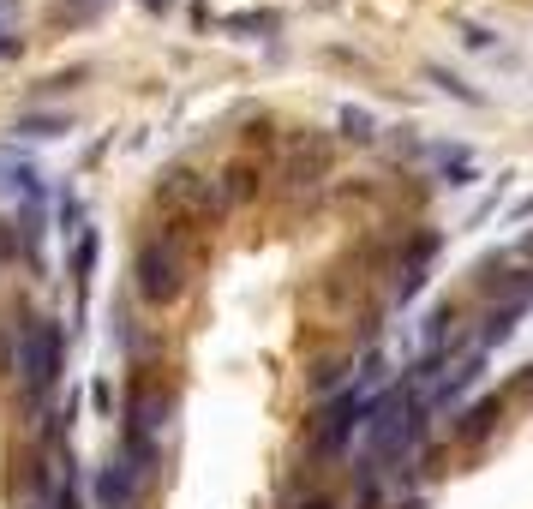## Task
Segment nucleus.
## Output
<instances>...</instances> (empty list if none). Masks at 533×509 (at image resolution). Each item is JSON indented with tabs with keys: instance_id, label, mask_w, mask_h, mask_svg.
<instances>
[{
	"instance_id": "obj_10",
	"label": "nucleus",
	"mask_w": 533,
	"mask_h": 509,
	"mask_svg": "<svg viewBox=\"0 0 533 509\" xmlns=\"http://www.w3.org/2000/svg\"><path fill=\"white\" fill-rule=\"evenodd\" d=\"M18 132H24V138H60V132H66V114H24Z\"/></svg>"
},
{
	"instance_id": "obj_11",
	"label": "nucleus",
	"mask_w": 533,
	"mask_h": 509,
	"mask_svg": "<svg viewBox=\"0 0 533 509\" xmlns=\"http://www.w3.org/2000/svg\"><path fill=\"white\" fill-rule=\"evenodd\" d=\"M432 84H444V90H450V96H462V102H468V108H480V102H486V96H480V90H468V84H462V78H456V72H444V66H432Z\"/></svg>"
},
{
	"instance_id": "obj_14",
	"label": "nucleus",
	"mask_w": 533,
	"mask_h": 509,
	"mask_svg": "<svg viewBox=\"0 0 533 509\" xmlns=\"http://www.w3.org/2000/svg\"><path fill=\"white\" fill-rule=\"evenodd\" d=\"M12 54H18V36H12V30H0V60H12Z\"/></svg>"
},
{
	"instance_id": "obj_15",
	"label": "nucleus",
	"mask_w": 533,
	"mask_h": 509,
	"mask_svg": "<svg viewBox=\"0 0 533 509\" xmlns=\"http://www.w3.org/2000/svg\"><path fill=\"white\" fill-rule=\"evenodd\" d=\"M528 216H533V192L522 198V204H516V222H528Z\"/></svg>"
},
{
	"instance_id": "obj_2",
	"label": "nucleus",
	"mask_w": 533,
	"mask_h": 509,
	"mask_svg": "<svg viewBox=\"0 0 533 509\" xmlns=\"http://www.w3.org/2000/svg\"><path fill=\"white\" fill-rule=\"evenodd\" d=\"M132 282H138V294H144L150 306L180 300V288H186V246H180L174 234H150V240H138Z\"/></svg>"
},
{
	"instance_id": "obj_13",
	"label": "nucleus",
	"mask_w": 533,
	"mask_h": 509,
	"mask_svg": "<svg viewBox=\"0 0 533 509\" xmlns=\"http://www.w3.org/2000/svg\"><path fill=\"white\" fill-rule=\"evenodd\" d=\"M492 42H498V36H492L486 24H468V48H492Z\"/></svg>"
},
{
	"instance_id": "obj_7",
	"label": "nucleus",
	"mask_w": 533,
	"mask_h": 509,
	"mask_svg": "<svg viewBox=\"0 0 533 509\" xmlns=\"http://www.w3.org/2000/svg\"><path fill=\"white\" fill-rule=\"evenodd\" d=\"M528 306H533V300H504V306H498V312L486 318V330L474 336V348H480V354H492V348H504V342L516 336V324L528 318Z\"/></svg>"
},
{
	"instance_id": "obj_8",
	"label": "nucleus",
	"mask_w": 533,
	"mask_h": 509,
	"mask_svg": "<svg viewBox=\"0 0 533 509\" xmlns=\"http://www.w3.org/2000/svg\"><path fill=\"white\" fill-rule=\"evenodd\" d=\"M498 414H504V396H486V402H474V408L462 414V426H456V432H462L468 444H480V438L492 432V420H498Z\"/></svg>"
},
{
	"instance_id": "obj_12",
	"label": "nucleus",
	"mask_w": 533,
	"mask_h": 509,
	"mask_svg": "<svg viewBox=\"0 0 533 509\" xmlns=\"http://www.w3.org/2000/svg\"><path fill=\"white\" fill-rule=\"evenodd\" d=\"M342 132L366 144V138H372V114H366V108H342Z\"/></svg>"
},
{
	"instance_id": "obj_16",
	"label": "nucleus",
	"mask_w": 533,
	"mask_h": 509,
	"mask_svg": "<svg viewBox=\"0 0 533 509\" xmlns=\"http://www.w3.org/2000/svg\"><path fill=\"white\" fill-rule=\"evenodd\" d=\"M300 509H336V504H324V498H306V504H300Z\"/></svg>"
},
{
	"instance_id": "obj_1",
	"label": "nucleus",
	"mask_w": 533,
	"mask_h": 509,
	"mask_svg": "<svg viewBox=\"0 0 533 509\" xmlns=\"http://www.w3.org/2000/svg\"><path fill=\"white\" fill-rule=\"evenodd\" d=\"M60 372H66V336L54 318L42 312H18V336H12V378H18V396L30 414L48 408V396L60 390Z\"/></svg>"
},
{
	"instance_id": "obj_4",
	"label": "nucleus",
	"mask_w": 533,
	"mask_h": 509,
	"mask_svg": "<svg viewBox=\"0 0 533 509\" xmlns=\"http://www.w3.org/2000/svg\"><path fill=\"white\" fill-rule=\"evenodd\" d=\"M90 498H96V509H138V474L120 456H108L90 474Z\"/></svg>"
},
{
	"instance_id": "obj_3",
	"label": "nucleus",
	"mask_w": 533,
	"mask_h": 509,
	"mask_svg": "<svg viewBox=\"0 0 533 509\" xmlns=\"http://www.w3.org/2000/svg\"><path fill=\"white\" fill-rule=\"evenodd\" d=\"M366 408H372V396L354 384V390H342L324 414H318V426H312V450L318 456H336V450H348V438L366 426Z\"/></svg>"
},
{
	"instance_id": "obj_6",
	"label": "nucleus",
	"mask_w": 533,
	"mask_h": 509,
	"mask_svg": "<svg viewBox=\"0 0 533 509\" xmlns=\"http://www.w3.org/2000/svg\"><path fill=\"white\" fill-rule=\"evenodd\" d=\"M438 258V234H420L414 240V252L402 258V270H396V306H408L420 288H426V264Z\"/></svg>"
},
{
	"instance_id": "obj_5",
	"label": "nucleus",
	"mask_w": 533,
	"mask_h": 509,
	"mask_svg": "<svg viewBox=\"0 0 533 509\" xmlns=\"http://www.w3.org/2000/svg\"><path fill=\"white\" fill-rule=\"evenodd\" d=\"M96 252H102L96 228H72V246H66V276H72V294H78V306H84V294H90V270H96Z\"/></svg>"
},
{
	"instance_id": "obj_9",
	"label": "nucleus",
	"mask_w": 533,
	"mask_h": 509,
	"mask_svg": "<svg viewBox=\"0 0 533 509\" xmlns=\"http://www.w3.org/2000/svg\"><path fill=\"white\" fill-rule=\"evenodd\" d=\"M36 180H42V174H36V168H30L24 156H12V150H0V186H6V192H30Z\"/></svg>"
}]
</instances>
